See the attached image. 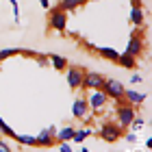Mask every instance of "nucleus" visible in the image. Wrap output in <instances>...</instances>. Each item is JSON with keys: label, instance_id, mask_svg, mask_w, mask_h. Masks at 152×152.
Segmentation results:
<instances>
[{"label": "nucleus", "instance_id": "7", "mask_svg": "<svg viewBox=\"0 0 152 152\" xmlns=\"http://www.w3.org/2000/svg\"><path fill=\"white\" fill-rule=\"evenodd\" d=\"M124 87L120 80H115V78H107L104 80V85H102V91L107 94V98H111V100H117V98H122L124 96Z\"/></svg>", "mask_w": 152, "mask_h": 152}, {"label": "nucleus", "instance_id": "19", "mask_svg": "<svg viewBox=\"0 0 152 152\" xmlns=\"http://www.w3.org/2000/svg\"><path fill=\"white\" fill-rule=\"evenodd\" d=\"M89 135H91V128H80V130H74L72 141H76V143H83V141H85Z\"/></svg>", "mask_w": 152, "mask_h": 152}, {"label": "nucleus", "instance_id": "17", "mask_svg": "<svg viewBox=\"0 0 152 152\" xmlns=\"http://www.w3.org/2000/svg\"><path fill=\"white\" fill-rule=\"evenodd\" d=\"M83 4V0H59V9L61 11H65V13H70V11H74V9H78V7Z\"/></svg>", "mask_w": 152, "mask_h": 152}, {"label": "nucleus", "instance_id": "25", "mask_svg": "<svg viewBox=\"0 0 152 152\" xmlns=\"http://www.w3.org/2000/svg\"><path fill=\"white\" fill-rule=\"evenodd\" d=\"M139 83H143V76L139 72H135L133 76H130V85H139Z\"/></svg>", "mask_w": 152, "mask_h": 152}, {"label": "nucleus", "instance_id": "1", "mask_svg": "<svg viewBox=\"0 0 152 152\" xmlns=\"http://www.w3.org/2000/svg\"><path fill=\"white\" fill-rule=\"evenodd\" d=\"M48 28H52L57 33H63L67 28V13L61 11L59 7L48 9Z\"/></svg>", "mask_w": 152, "mask_h": 152}, {"label": "nucleus", "instance_id": "3", "mask_svg": "<svg viewBox=\"0 0 152 152\" xmlns=\"http://www.w3.org/2000/svg\"><path fill=\"white\" fill-rule=\"evenodd\" d=\"M98 135H100V139H102V141H107V143H115V141L124 135V130L117 126L115 122H102V126L98 128Z\"/></svg>", "mask_w": 152, "mask_h": 152}, {"label": "nucleus", "instance_id": "29", "mask_svg": "<svg viewBox=\"0 0 152 152\" xmlns=\"http://www.w3.org/2000/svg\"><path fill=\"white\" fill-rule=\"evenodd\" d=\"M39 4H41V9H50V0H39Z\"/></svg>", "mask_w": 152, "mask_h": 152}, {"label": "nucleus", "instance_id": "31", "mask_svg": "<svg viewBox=\"0 0 152 152\" xmlns=\"http://www.w3.org/2000/svg\"><path fill=\"white\" fill-rule=\"evenodd\" d=\"M80 152H91V150H89V148H83V150H80Z\"/></svg>", "mask_w": 152, "mask_h": 152}, {"label": "nucleus", "instance_id": "2", "mask_svg": "<svg viewBox=\"0 0 152 152\" xmlns=\"http://www.w3.org/2000/svg\"><path fill=\"white\" fill-rule=\"evenodd\" d=\"M104 80H107L104 74H100V72H96V70H89V72H85V76H83L80 89H83V91H98V89H102Z\"/></svg>", "mask_w": 152, "mask_h": 152}, {"label": "nucleus", "instance_id": "16", "mask_svg": "<svg viewBox=\"0 0 152 152\" xmlns=\"http://www.w3.org/2000/svg\"><path fill=\"white\" fill-rule=\"evenodd\" d=\"M117 63H120L122 67H126V70H135L137 67V59L135 57H130V54H120V57H117Z\"/></svg>", "mask_w": 152, "mask_h": 152}, {"label": "nucleus", "instance_id": "28", "mask_svg": "<svg viewBox=\"0 0 152 152\" xmlns=\"http://www.w3.org/2000/svg\"><path fill=\"white\" fill-rule=\"evenodd\" d=\"M124 139H126L128 143H137V133H128L126 137H124Z\"/></svg>", "mask_w": 152, "mask_h": 152}, {"label": "nucleus", "instance_id": "20", "mask_svg": "<svg viewBox=\"0 0 152 152\" xmlns=\"http://www.w3.org/2000/svg\"><path fill=\"white\" fill-rule=\"evenodd\" d=\"M0 133H2L4 137H11V139H13V135H15V130H13L9 124L4 122V117H2V115H0Z\"/></svg>", "mask_w": 152, "mask_h": 152}, {"label": "nucleus", "instance_id": "30", "mask_svg": "<svg viewBox=\"0 0 152 152\" xmlns=\"http://www.w3.org/2000/svg\"><path fill=\"white\" fill-rule=\"evenodd\" d=\"M130 7H141V0H130Z\"/></svg>", "mask_w": 152, "mask_h": 152}, {"label": "nucleus", "instance_id": "15", "mask_svg": "<svg viewBox=\"0 0 152 152\" xmlns=\"http://www.w3.org/2000/svg\"><path fill=\"white\" fill-rule=\"evenodd\" d=\"M74 126H65V128H61V130H57V135H54V139H57V143H61V141H72V135H74Z\"/></svg>", "mask_w": 152, "mask_h": 152}, {"label": "nucleus", "instance_id": "4", "mask_svg": "<svg viewBox=\"0 0 152 152\" xmlns=\"http://www.w3.org/2000/svg\"><path fill=\"white\" fill-rule=\"evenodd\" d=\"M135 107H115V124L120 126L122 130H126L130 126V122L135 120Z\"/></svg>", "mask_w": 152, "mask_h": 152}, {"label": "nucleus", "instance_id": "10", "mask_svg": "<svg viewBox=\"0 0 152 152\" xmlns=\"http://www.w3.org/2000/svg\"><path fill=\"white\" fill-rule=\"evenodd\" d=\"M72 115L76 117V120H87V117H89V104H87V98H85V96H80V98L74 100V104H72Z\"/></svg>", "mask_w": 152, "mask_h": 152}, {"label": "nucleus", "instance_id": "5", "mask_svg": "<svg viewBox=\"0 0 152 152\" xmlns=\"http://www.w3.org/2000/svg\"><path fill=\"white\" fill-rule=\"evenodd\" d=\"M63 72H65V78H67V87L74 89V91H76V89H80L85 70H83V67H78V65H67Z\"/></svg>", "mask_w": 152, "mask_h": 152}, {"label": "nucleus", "instance_id": "26", "mask_svg": "<svg viewBox=\"0 0 152 152\" xmlns=\"http://www.w3.org/2000/svg\"><path fill=\"white\" fill-rule=\"evenodd\" d=\"M59 152H74L72 146H70V141H61L59 143Z\"/></svg>", "mask_w": 152, "mask_h": 152}, {"label": "nucleus", "instance_id": "24", "mask_svg": "<svg viewBox=\"0 0 152 152\" xmlns=\"http://www.w3.org/2000/svg\"><path fill=\"white\" fill-rule=\"evenodd\" d=\"M11 2V11H13V18H15V24H20V4L18 0H9Z\"/></svg>", "mask_w": 152, "mask_h": 152}, {"label": "nucleus", "instance_id": "18", "mask_svg": "<svg viewBox=\"0 0 152 152\" xmlns=\"http://www.w3.org/2000/svg\"><path fill=\"white\" fill-rule=\"evenodd\" d=\"M13 139H15L20 146H37V139L33 135H20V133H15V135H13Z\"/></svg>", "mask_w": 152, "mask_h": 152}, {"label": "nucleus", "instance_id": "13", "mask_svg": "<svg viewBox=\"0 0 152 152\" xmlns=\"http://www.w3.org/2000/svg\"><path fill=\"white\" fill-rule=\"evenodd\" d=\"M130 24L133 26H143L146 24V13L141 7H130Z\"/></svg>", "mask_w": 152, "mask_h": 152}, {"label": "nucleus", "instance_id": "12", "mask_svg": "<svg viewBox=\"0 0 152 152\" xmlns=\"http://www.w3.org/2000/svg\"><path fill=\"white\" fill-rule=\"evenodd\" d=\"M48 61H50L52 70H57V72H63L65 67H67V59H65V57H61V54L48 52Z\"/></svg>", "mask_w": 152, "mask_h": 152}, {"label": "nucleus", "instance_id": "9", "mask_svg": "<svg viewBox=\"0 0 152 152\" xmlns=\"http://www.w3.org/2000/svg\"><path fill=\"white\" fill-rule=\"evenodd\" d=\"M143 50H146V41H143L141 37H137L135 33H133V35L128 37L126 52H124V54H130V57H135V59H137V57H139V54H141Z\"/></svg>", "mask_w": 152, "mask_h": 152}, {"label": "nucleus", "instance_id": "21", "mask_svg": "<svg viewBox=\"0 0 152 152\" xmlns=\"http://www.w3.org/2000/svg\"><path fill=\"white\" fill-rule=\"evenodd\" d=\"M143 126H146V120H143V117H137V115H135V120L130 122V126H128V128L133 130V133H139Z\"/></svg>", "mask_w": 152, "mask_h": 152}, {"label": "nucleus", "instance_id": "22", "mask_svg": "<svg viewBox=\"0 0 152 152\" xmlns=\"http://www.w3.org/2000/svg\"><path fill=\"white\" fill-rule=\"evenodd\" d=\"M18 52H22V50H20V48H4V50H0V63H2L4 59L13 57V54H18Z\"/></svg>", "mask_w": 152, "mask_h": 152}, {"label": "nucleus", "instance_id": "6", "mask_svg": "<svg viewBox=\"0 0 152 152\" xmlns=\"http://www.w3.org/2000/svg\"><path fill=\"white\" fill-rule=\"evenodd\" d=\"M87 104H89V111H104V107H107V102H109V98H107V94L102 91V89H98V91H89L87 96Z\"/></svg>", "mask_w": 152, "mask_h": 152}, {"label": "nucleus", "instance_id": "23", "mask_svg": "<svg viewBox=\"0 0 152 152\" xmlns=\"http://www.w3.org/2000/svg\"><path fill=\"white\" fill-rule=\"evenodd\" d=\"M35 63H37L39 67H44V70H46V67L50 65V61H48V54H35Z\"/></svg>", "mask_w": 152, "mask_h": 152}, {"label": "nucleus", "instance_id": "14", "mask_svg": "<svg viewBox=\"0 0 152 152\" xmlns=\"http://www.w3.org/2000/svg\"><path fill=\"white\" fill-rule=\"evenodd\" d=\"M96 52H98L102 59H109V61H113V63H117V57H120V52L111 46H100V48H96Z\"/></svg>", "mask_w": 152, "mask_h": 152}, {"label": "nucleus", "instance_id": "33", "mask_svg": "<svg viewBox=\"0 0 152 152\" xmlns=\"http://www.w3.org/2000/svg\"><path fill=\"white\" fill-rule=\"evenodd\" d=\"M74 152H80V150H74Z\"/></svg>", "mask_w": 152, "mask_h": 152}, {"label": "nucleus", "instance_id": "32", "mask_svg": "<svg viewBox=\"0 0 152 152\" xmlns=\"http://www.w3.org/2000/svg\"><path fill=\"white\" fill-rule=\"evenodd\" d=\"M85 2H94V0H83V4H85Z\"/></svg>", "mask_w": 152, "mask_h": 152}, {"label": "nucleus", "instance_id": "11", "mask_svg": "<svg viewBox=\"0 0 152 152\" xmlns=\"http://www.w3.org/2000/svg\"><path fill=\"white\" fill-rule=\"evenodd\" d=\"M146 98H148V94L146 91H137V89H124V100L128 102L130 107H139V104H143L146 102Z\"/></svg>", "mask_w": 152, "mask_h": 152}, {"label": "nucleus", "instance_id": "8", "mask_svg": "<svg viewBox=\"0 0 152 152\" xmlns=\"http://www.w3.org/2000/svg\"><path fill=\"white\" fill-rule=\"evenodd\" d=\"M54 135H57V126H48V128H44L39 135H35V139H37V146H41V148H50V146H54L57 143V139H54Z\"/></svg>", "mask_w": 152, "mask_h": 152}, {"label": "nucleus", "instance_id": "27", "mask_svg": "<svg viewBox=\"0 0 152 152\" xmlns=\"http://www.w3.org/2000/svg\"><path fill=\"white\" fill-rule=\"evenodd\" d=\"M0 152H13L11 146H9V143H7L4 139H0Z\"/></svg>", "mask_w": 152, "mask_h": 152}]
</instances>
